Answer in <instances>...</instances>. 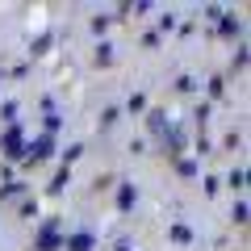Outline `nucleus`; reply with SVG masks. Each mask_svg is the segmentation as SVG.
<instances>
[{"instance_id": "obj_1", "label": "nucleus", "mask_w": 251, "mask_h": 251, "mask_svg": "<svg viewBox=\"0 0 251 251\" xmlns=\"http://www.w3.org/2000/svg\"><path fill=\"white\" fill-rule=\"evenodd\" d=\"M25 155H34V159H42V155H50V138H38V143L29 147Z\"/></svg>"}, {"instance_id": "obj_3", "label": "nucleus", "mask_w": 251, "mask_h": 251, "mask_svg": "<svg viewBox=\"0 0 251 251\" xmlns=\"http://www.w3.org/2000/svg\"><path fill=\"white\" fill-rule=\"evenodd\" d=\"M4 147H9V155H17V147H21V134H17V130H13V134L4 138Z\"/></svg>"}, {"instance_id": "obj_2", "label": "nucleus", "mask_w": 251, "mask_h": 251, "mask_svg": "<svg viewBox=\"0 0 251 251\" xmlns=\"http://www.w3.org/2000/svg\"><path fill=\"white\" fill-rule=\"evenodd\" d=\"M67 247H72V251H88V247H92V239H88V234H75Z\"/></svg>"}]
</instances>
